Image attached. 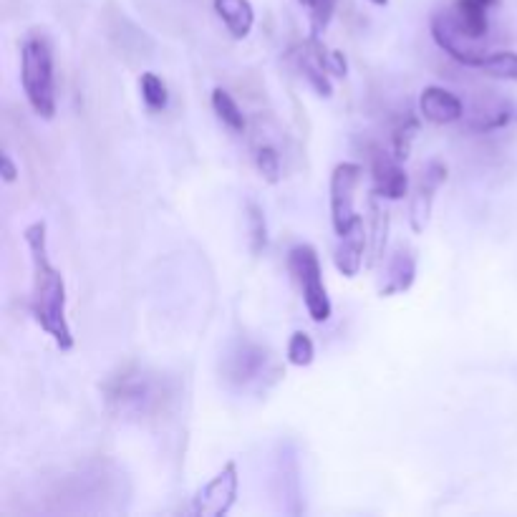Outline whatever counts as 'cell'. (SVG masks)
Segmentation results:
<instances>
[{"label": "cell", "mask_w": 517, "mask_h": 517, "mask_svg": "<svg viewBox=\"0 0 517 517\" xmlns=\"http://www.w3.org/2000/svg\"><path fill=\"white\" fill-rule=\"evenodd\" d=\"M23 240L31 253V316L46 336L56 343V349H74V331H71L69 313H66V280L48 255V227L43 220L31 222L23 230Z\"/></svg>", "instance_id": "6da1fadb"}, {"label": "cell", "mask_w": 517, "mask_h": 517, "mask_svg": "<svg viewBox=\"0 0 517 517\" xmlns=\"http://www.w3.org/2000/svg\"><path fill=\"white\" fill-rule=\"evenodd\" d=\"M104 404L111 414L122 419L157 417L172 399L167 379L142 366H124L117 374L109 376L104 384Z\"/></svg>", "instance_id": "7a4b0ae2"}, {"label": "cell", "mask_w": 517, "mask_h": 517, "mask_svg": "<svg viewBox=\"0 0 517 517\" xmlns=\"http://www.w3.org/2000/svg\"><path fill=\"white\" fill-rule=\"evenodd\" d=\"M21 84L28 104L38 119L56 117V76H53V48L46 36H31L21 48Z\"/></svg>", "instance_id": "3957f363"}, {"label": "cell", "mask_w": 517, "mask_h": 517, "mask_svg": "<svg viewBox=\"0 0 517 517\" xmlns=\"http://www.w3.org/2000/svg\"><path fill=\"white\" fill-rule=\"evenodd\" d=\"M220 374L227 386L238 391H265L280 376V366L263 343L238 341L222 356Z\"/></svg>", "instance_id": "277c9868"}, {"label": "cell", "mask_w": 517, "mask_h": 517, "mask_svg": "<svg viewBox=\"0 0 517 517\" xmlns=\"http://www.w3.org/2000/svg\"><path fill=\"white\" fill-rule=\"evenodd\" d=\"M288 273L301 293L311 321L326 323L333 316V303L328 298L326 283H323V268L316 248L308 243L293 245L288 250Z\"/></svg>", "instance_id": "5b68a950"}, {"label": "cell", "mask_w": 517, "mask_h": 517, "mask_svg": "<svg viewBox=\"0 0 517 517\" xmlns=\"http://www.w3.org/2000/svg\"><path fill=\"white\" fill-rule=\"evenodd\" d=\"M364 180V167L356 162H341L331 172V225L336 235H346L361 215L356 212V192Z\"/></svg>", "instance_id": "8992f818"}, {"label": "cell", "mask_w": 517, "mask_h": 517, "mask_svg": "<svg viewBox=\"0 0 517 517\" xmlns=\"http://www.w3.org/2000/svg\"><path fill=\"white\" fill-rule=\"evenodd\" d=\"M240 472L235 462H227L212 480L197 490L192 497V515L197 517H225L238 502Z\"/></svg>", "instance_id": "52a82bcc"}, {"label": "cell", "mask_w": 517, "mask_h": 517, "mask_svg": "<svg viewBox=\"0 0 517 517\" xmlns=\"http://www.w3.org/2000/svg\"><path fill=\"white\" fill-rule=\"evenodd\" d=\"M429 31H432L434 43L447 53L449 59L467 66V69H477V64H480L482 56L487 53V48L482 46V43L472 41L470 36L462 33V28L454 21L452 11L434 13L432 23H429Z\"/></svg>", "instance_id": "ba28073f"}, {"label": "cell", "mask_w": 517, "mask_h": 517, "mask_svg": "<svg viewBox=\"0 0 517 517\" xmlns=\"http://www.w3.org/2000/svg\"><path fill=\"white\" fill-rule=\"evenodd\" d=\"M328 48L323 46L321 38L308 36L301 46L293 48V64L298 66V71L303 74V79L311 84V89L316 91L318 96L328 99L333 94L331 84V64H328Z\"/></svg>", "instance_id": "9c48e42d"}, {"label": "cell", "mask_w": 517, "mask_h": 517, "mask_svg": "<svg viewBox=\"0 0 517 517\" xmlns=\"http://www.w3.org/2000/svg\"><path fill=\"white\" fill-rule=\"evenodd\" d=\"M444 182H447V164L429 162L422 169V177L414 187L412 202H409V225H412L414 233H424L429 215H432L434 200H437V192L442 190Z\"/></svg>", "instance_id": "30bf717a"}, {"label": "cell", "mask_w": 517, "mask_h": 517, "mask_svg": "<svg viewBox=\"0 0 517 517\" xmlns=\"http://www.w3.org/2000/svg\"><path fill=\"white\" fill-rule=\"evenodd\" d=\"M371 180H374L371 192L389 202L404 200L409 195L407 172H404L399 159L384 149H371Z\"/></svg>", "instance_id": "8fae6325"}, {"label": "cell", "mask_w": 517, "mask_h": 517, "mask_svg": "<svg viewBox=\"0 0 517 517\" xmlns=\"http://www.w3.org/2000/svg\"><path fill=\"white\" fill-rule=\"evenodd\" d=\"M419 117L429 124H454L459 119H465V104L454 91L444 89V86H427L419 94Z\"/></svg>", "instance_id": "7c38bea8"}, {"label": "cell", "mask_w": 517, "mask_h": 517, "mask_svg": "<svg viewBox=\"0 0 517 517\" xmlns=\"http://www.w3.org/2000/svg\"><path fill=\"white\" fill-rule=\"evenodd\" d=\"M369 255V235H366V222L361 217L346 235H338V245L333 250V263L346 278H356L366 265Z\"/></svg>", "instance_id": "4fadbf2b"}, {"label": "cell", "mask_w": 517, "mask_h": 517, "mask_svg": "<svg viewBox=\"0 0 517 517\" xmlns=\"http://www.w3.org/2000/svg\"><path fill=\"white\" fill-rule=\"evenodd\" d=\"M414 280H417V255H414V250L407 248V245H399V248L389 255V260H386L384 280H381L379 285L381 298L407 293L414 285Z\"/></svg>", "instance_id": "5bb4252c"}, {"label": "cell", "mask_w": 517, "mask_h": 517, "mask_svg": "<svg viewBox=\"0 0 517 517\" xmlns=\"http://www.w3.org/2000/svg\"><path fill=\"white\" fill-rule=\"evenodd\" d=\"M492 8H497V0H454V6L449 11H452L454 21H457L465 36L482 43L490 33Z\"/></svg>", "instance_id": "9a60e30c"}, {"label": "cell", "mask_w": 517, "mask_h": 517, "mask_svg": "<svg viewBox=\"0 0 517 517\" xmlns=\"http://www.w3.org/2000/svg\"><path fill=\"white\" fill-rule=\"evenodd\" d=\"M384 197H379L376 192L369 195V220H366V235H369V258L366 265L374 268L376 263L384 260L386 253V238H389V207H386Z\"/></svg>", "instance_id": "2e32d148"}, {"label": "cell", "mask_w": 517, "mask_h": 517, "mask_svg": "<svg viewBox=\"0 0 517 517\" xmlns=\"http://www.w3.org/2000/svg\"><path fill=\"white\" fill-rule=\"evenodd\" d=\"M212 8L235 41L250 36L255 26V8L250 0H212Z\"/></svg>", "instance_id": "e0dca14e"}, {"label": "cell", "mask_w": 517, "mask_h": 517, "mask_svg": "<svg viewBox=\"0 0 517 517\" xmlns=\"http://www.w3.org/2000/svg\"><path fill=\"white\" fill-rule=\"evenodd\" d=\"M515 114L517 111L510 101L492 99L485 101V104H477L467 124H470V129H475V132H495V129L507 127V124L515 119Z\"/></svg>", "instance_id": "ac0fdd59"}, {"label": "cell", "mask_w": 517, "mask_h": 517, "mask_svg": "<svg viewBox=\"0 0 517 517\" xmlns=\"http://www.w3.org/2000/svg\"><path fill=\"white\" fill-rule=\"evenodd\" d=\"M212 111L217 114V119L222 122V127H227L230 132L243 134L248 129V122H245V114L240 109L238 101L233 99V94L225 89L212 91Z\"/></svg>", "instance_id": "d6986e66"}, {"label": "cell", "mask_w": 517, "mask_h": 517, "mask_svg": "<svg viewBox=\"0 0 517 517\" xmlns=\"http://www.w3.org/2000/svg\"><path fill=\"white\" fill-rule=\"evenodd\" d=\"M475 71L502 81H517V53L515 51H487Z\"/></svg>", "instance_id": "ffe728a7"}, {"label": "cell", "mask_w": 517, "mask_h": 517, "mask_svg": "<svg viewBox=\"0 0 517 517\" xmlns=\"http://www.w3.org/2000/svg\"><path fill=\"white\" fill-rule=\"evenodd\" d=\"M301 8L308 16V26H311V36L321 38L328 31L333 21V13H336L338 0H298Z\"/></svg>", "instance_id": "44dd1931"}, {"label": "cell", "mask_w": 517, "mask_h": 517, "mask_svg": "<svg viewBox=\"0 0 517 517\" xmlns=\"http://www.w3.org/2000/svg\"><path fill=\"white\" fill-rule=\"evenodd\" d=\"M417 132H419V119L412 117V114L399 119V122L394 124V132H391V154H394L399 162H404V159L409 157L414 139H417Z\"/></svg>", "instance_id": "7402d4cb"}, {"label": "cell", "mask_w": 517, "mask_h": 517, "mask_svg": "<svg viewBox=\"0 0 517 517\" xmlns=\"http://www.w3.org/2000/svg\"><path fill=\"white\" fill-rule=\"evenodd\" d=\"M139 91H142L144 104L152 111H164L169 104V89L164 84L162 76H157L154 71H144L142 79H139Z\"/></svg>", "instance_id": "603a6c76"}, {"label": "cell", "mask_w": 517, "mask_h": 517, "mask_svg": "<svg viewBox=\"0 0 517 517\" xmlns=\"http://www.w3.org/2000/svg\"><path fill=\"white\" fill-rule=\"evenodd\" d=\"M285 356H288V364L298 366V369H306V366H311L313 359H316V346H313V338L308 336L306 331H296L291 338H288V349H285Z\"/></svg>", "instance_id": "cb8c5ba5"}, {"label": "cell", "mask_w": 517, "mask_h": 517, "mask_svg": "<svg viewBox=\"0 0 517 517\" xmlns=\"http://www.w3.org/2000/svg\"><path fill=\"white\" fill-rule=\"evenodd\" d=\"M255 167H258L260 177H263L268 185H278L280 177H283L280 152L273 147V144H263V147L255 149Z\"/></svg>", "instance_id": "d4e9b609"}, {"label": "cell", "mask_w": 517, "mask_h": 517, "mask_svg": "<svg viewBox=\"0 0 517 517\" xmlns=\"http://www.w3.org/2000/svg\"><path fill=\"white\" fill-rule=\"evenodd\" d=\"M248 233H250V248L255 255L265 253L270 238H268V222H265V212L258 202H248Z\"/></svg>", "instance_id": "484cf974"}, {"label": "cell", "mask_w": 517, "mask_h": 517, "mask_svg": "<svg viewBox=\"0 0 517 517\" xmlns=\"http://www.w3.org/2000/svg\"><path fill=\"white\" fill-rule=\"evenodd\" d=\"M18 175H21V169H18V164L13 162L11 154L3 152V157H0V177H3V182L13 185V182L18 180Z\"/></svg>", "instance_id": "4316f807"}, {"label": "cell", "mask_w": 517, "mask_h": 517, "mask_svg": "<svg viewBox=\"0 0 517 517\" xmlns=\"http://www.w3.org/2000/svg\"><path fill=\"white\" fill-rule=\"evenodd\" d=\"M328 64H331V74L336 79H346L349 76V61H346V56L341 51L328 53Z\"/></svg>", "instance_id": "83f0119b"}, {"label": "cell", "mask_w": 517, "mask_h": 517, "mask_svg": "<svg viewBox=\"0 0 517 517\" xmlns=\"http://www.w3.org/2000/svg\"><path fill=\"white\" fill-rule=\"evenodd\" d=\"M371 6H379V8H384V6H389V0H369Z\"/></svg>", "instance_id": "f1b7e54d"}]
</instances>
